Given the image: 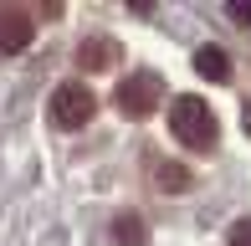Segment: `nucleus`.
<instances>
[{"instance_id": "f257e3e1", "label": "nucleus", "mask_w": 251, "mask_h": 246, "mask_svg": "<svg viewBox=\"0 0 251 246\" xmlns=\"http://www.w3.org/2000/svg\"><path fill=\"white\" fill-rule=\"evenodd\" d=\"M169 133L185 149H210L215 144V113L205 98H175L169 103Z\"/></svg>"}, {"instance_id": "f03ea898", "label": "nucleus", "mask_w": 251, "mask_h": 246, "mask_svg": "<svg viewBox=\"0 0 251 246\" xmlns=\"http://www.w3.org/2000/svg\"><path fill=\"white\" fill-rule=\"evenodd\" d=\"M47 113H51V123H56L62 133H77L87 118H98V98H93V87H87V82H62V87L51 93Z\"/></svg>"}, {"instance_id": "7ed1b4c3", "label": "nucleus", "mask_w": 251, "mask_h": 246, "mask_svg": "<svg viewBox=\"0 0 251 246\" xmlns=\"http://www.w3.org/2000/svg\"><path fill=\"white\" fill-rule=\"evenodd\" d=\"M113 103H118V113L128 118H149L159 103H164V82H159L154 72H139V77H123L118 93H113Z\"/></svg>"}, {"instance_id": "20e7f679", "label": "nucleus", "mask_w": 251, "mask_h": 246, "mask_svg": "<svg viewBox=\"0 0 251 246\" xmlns=\"http://www.w3.org/2000/svg\"><path fill=\"white\" fill-rule=\"evenodd\" d=\"M31 21H36V10L0 5V57H21L31 47Z\"/></svg>"}, {"instance_id": "39448f33", "label": "nucleus", "mask_w": 251, "mask_h": 246, "mask_svg": "<svg viewBox=\"0 0 251 246\" xmlns=\"http://www.w3.org/2000/svg\"><path fill=\"white\" fill-rule=\"evenodd\" d=\"M77 62H82L87 72H102V67L118 62V41H108V36H87L82 47H77Z\"/></svg>"}, {"instance_id": "423d86ee", "label": "nucleus", "mask_w": 251, "mask_h": 246, "mask_svg": "<svg viewBox=\"0 0 251 246\" xmlns=\"http://www.w3.org/2000/svg\"><path fill=\"white\" fill-rule=\"evenodd\" d=\"M108 236L118 241V246H144V241H149V226H144V216H133V210H123V216H113Z\"/></svg>"}, {"instance_id": "0eeeda50", "label": "nucleus", "mask_w": 251, "mask_h": 246, "mask_svg": "<svg viewBox=\"0 0 251 246\" xmlns=\"http://www.w3.org/2000/svg\"><path fill=\"white\" fill-rule=\"evenodd\" d=\"M195 67H200V77H210V82H226V77H231V57H226L221 47H200Z\"/></svg>"}, {"instance_id": "6e6552de", "label": "nucleus", "mask_w": 251, "mask_h": 246, "mask_svg": "<svg viewBox=\"0 0 251 246\" xmlns=\"http://www.w3.org/2000/svg\"><path fill=\"white\" fill-rule=\"evenodd\" d=\"M154 180H159V190H185V185H190V170H185V164H175V159H159Z\"/></svg>"}, {"instance_id": "1a4fd4ad", "label": "nucleus", "mask_w": 251, "mask_h": 246, "mask_svg": "<svg viewBox=\"0 0 251 246\" xmlns=\"http://www.w3.org/2000/svg\"><path fill=\"white\" fill-rule=\"evenodd\" d=\"M226 241H231V246H251V216H246V221H236Z\"/></svg>"}, {"instance_id": "9d476101", "label": "nucleus", "mask_w": 251, "mask_h": 246, "mask_svg": "<svg viewBox=\"0 0 251 246\" xmlns=\"http://www.w3.org/2000/svg\"><path fill=\"white\" fill-rule=\"evenodd\" d=\"M231 21L236 26H251V5H231Z\"/></svg>"}, {"instance_id": "9b49d317", "label": "nucleus", "mask_w": 251, "mask_h": 246, "mask_svg": "<svg viewBox=\"0 0 251 246\" xmlns=\"http://www.w3.org/2000/svg\"><path fill=\"white\" fill-rule=\"evenodd\" d=\"M246 133H251V108H246Z\"/></svg>"}]
</instances>
